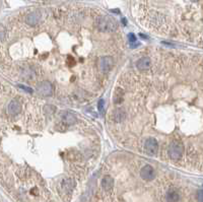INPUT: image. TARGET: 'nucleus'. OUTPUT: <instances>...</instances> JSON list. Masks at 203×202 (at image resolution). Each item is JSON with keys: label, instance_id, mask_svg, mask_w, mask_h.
<instances>
[{"label": "nucleus", "instance_id": "obj_19", "mask_svg": "<svg viewBox=\"0 0 203 202\" xmlns=\"http://www.w3.org/2000/svg\"><path fill=\"white\" fill-rule=\"evenodd\" d=\"M192 1H194V2H197V1H199V0H192Z\"/></svg>", "mask_w": 203, "mask_h": 202}, {"label": "nucleus", "instance_id": "obj_9", "mask_svg": "<svg viewBox=\"0 0 203 202\" xmlns=\"http://www.w3.org/2000/svg\"><path fill=\"white\" fill-rule=\"evenodd\" d=\"M64 123H66L67 125H73L76 122V116L71 112H63L61 115Z\"/></svg>", "mask_w": 203, "mask_h": 202}, {"label": "nucleus", "instance_id": "obj_15", "mask_svg": "<svg viewBox=\"0 0 203 202\" xmlns=\"http://www.w3.org/2000/svg\"><path fill=\"white\" fill-rule=\"evenodd\" d=\"M128 38H129L130 43L134 44L133 47H136V46H137V44H136V37H135V35H134V34H129V35H128Z\"/></svg>", "mask_w": 203, "mask_h": 202}, {"label": "nucleus", "instance_id": "obj_3", "mask_svg": "<svg viewBox=\"0 0 203 202\" xmlns=\"http://www.w3.org/2000/svg\"><path fill=\"white\" fill-rule=\"evenodd\" d=\"M114 59L111 56H103L99 60V68L102 72H108L113 68Z\"/></svg>", "mask_w": 203, "mask_h": 202}, {"label": "nucleus", "instance_id": "obj_8", "mask_svg": "<svg viewBox=\"0 0 203 202\" xmlns=\"http://www.w3.org/2000/svg\"><path fill=\"white\" fill-rule=\"evenodd\" d=\"M41 17H42V15L39 11L31 12L26 15V23H28L30 26H35V24H37L39 23Z\"/></svg>", "mask_w": 203, "mask_h": 202}, {"label": "nucleus", "instance_id": "obj_12", "mask_svg": "<svg viewBox=\"0 0 203 202\" xmlns=\"http://www.w3.org/2000/svg\"><path fill=\"white\" fill-rule=\"evenodd\" d=\"M180 199V195L176 190H170L167 193V201L168 202H178Z\"/></svg>", "mask_w": 203, "mask_h": 202}, {"label": "nucleus", "instance_id": "obj_10", "mask_svg": "<svg viewBox=\"0 0 203 202\" xmlns=\"http://www.w3.org/2000/svg\"><path fill=\"white\" fill-rule=\"evenodd\" d=\"M150 67V59L147 57H142L138 60L137 62V68L139 70H147Z\"/></svg>", "mask_w": 203, "mask_h": 202}, {"label": "nucleus", "instance_id": "obj_14", "mask_svg": "<svg viewBox=\"0 0 203 202\" xmlns=\"http://www.w3.org/2000/svg\"><path fill=\"white\" fill-rule=\"evenodd\" d=\"M56 110V108L54 107V106H45V108H44V111H45L46 114H53L54 113V111Z\"/></svg>", "mask_w": 203, "mask_h": 202}, {"label": "nucleus", "instance_id": "obj_18", "mask_svg": "<svg viewBox=\"0 0 203 202\" xmlns=\"http://www.w3.org/2000/svg\"><path fill=\"white\" fill-rule=\"evenodd\" d=\"M198 199H199L200 202H202V191L201 190L198 192Z\"/></svg>", "mask_w": 203, "mask_h": 202}, {"label": "nucleus", "instance_id": "obj_7", "mask_svg": "<svg viewBox=\"0 0 203 202\" xmlns=\"http://www.w3.org/2000/svg\"><path fill=\"white\" fill-rule=\"evenodd\" d=\"M21 104L19 103L17 100H12L7 107L8 114L12 115V116L18 114V113L21 112Z\"/></svg>", "mask_w": 203, "mask_h": 202}, {"label": "nucleus", "instance_id": "obj_1", "mask_svg": "<svg viewBox=\"0 0 203 202\" xmlns=\"http://www.w3.org/2000/svg\"><path fill=\"white\" fill-rule=\"evenodd\" d=\"M96 26L101 32H114L118 28L117 21L110 16H101L97 19Z\"/></svg>", "mask_w": 203, "mask_h": 202}, {"label": "nucleus", "instance_id": "obj_2", "mask_svg": "<svg viewBox=\"0 0 203 202\" xmlns=\"http://www.w3.org/2000/svg\"><path fill=\"white\" fill-rule=\"evenodd\" d=\"M168 154L169 156L174 161H178L182 157L183 154H184V145L181 143L180 141H174L170 144L169 148H168Z\"/></svg>", "mask_w": 203, "mask_h": 202}, {"label": "nucleus", "instance_id": "obj_17", "mask_svg": "<svg viewBox=\"0 0 203 202\" xmlns=\"http://www.w3.org/2000/svg\"><path fill=\"white\" fill-rule=\"evenodd\" d=\"M18 86H19V87H21V88H23V90H26V92H30V94H32V92H33V90H32V88L26 87V86H25V85H21H21H18Z\"/></svg>", "mask_w": 203, "mask_h": 202}, {"label": "nucleus", "instance_id": "obj_13", "mask_svg": "<svg viewBox=\"0 0 203 202\" xmlns=\"http://www.w3.org/2000/svg\"><path fill=\"white\" fill-rule=\"evenodd\" d=\"M125 112L123 110H116L114 112V120L116 122H121L125 119Z\"/></svg>", "mask_w": 203, "mask_h": 202}, {"label": "nucleus", "instance_id": "obj_16", "mask_svg": "<svg viewBox=\"0 0 203 202\" xmlns=\"http://www.w3.org/2000/svg\"><path fill=\"white\" fill-rule=\"evenodd\" d=\"M104 105H105V102H104L103 100H101V101L99 102V104H98L99 111H100L101 113H104Z\"/></svg>", "mask_w": 203, "mask_h": 202}, {"label": "nucleus", "instance_id": "obj_6", "mask_svg": "<svg viewBox=\"0 0 203 202\" xmlns=\"http://www.w3.org/2000/svg\"><path fill=\"white\" fill-rule=\"evenodd\" d=\"M140 177L145 181H151L155 177V173H154V169L152 168L150 165L144 166L140 171Z\"/></svg>", "mask_w": 203, "mask_h": 202}, {"label": "nucleus", "instance_id": "obj_11", "mask_svg": "<svg viewBox=\"0 0 203 202\" xmlns=\"http://www.w3.org/2000/svg\"><path fill=\"white\" fill-rule=\"evenodd\" d=\"M102 186L106 191H109L113 188L114 186V180L112 177L110 176H106L104 177V179L102 180Z\"/></svg>", "mask_w": 203, "mask_h": 202}, {"label": "nucleus", "instance_id": "obj_4", "mask_svg": "<svg viewBox=\"0 0 203 202\" xmlns=\"http://www.w3.org/2000/svg\"><path fill=\"white\" fill-rule=\"evenodd\" d=\"M37 90L40 95H44V97H49L53 94V85L50 81L44 80L40 83L37 86Z\"/></svg>", "mask_w": 203, "mask_h": 202}, {"label": "nucleus", "instance_id": "obj_5", "mask_svg": "<svg viewBox=\"0 0 203 202\" xmlns=\"http://www.w3.org/2000/svg\"><path fill=\"white\" fill-rule=\"evenodd\" d=\"M144 148L146 150V152L150 155H154L156 154L158 150V141L155 140L154 138H148L144 143Z\"/></svg>", "mask_w": 203, "mask_h": 202}]
</instances>
